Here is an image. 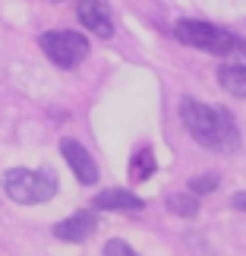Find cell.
<instances>
[{
	"instance_id": "8fae6325",
	"label": "cell",
	"mask_w": 246,
	"mask_h": 256,
	"mask_svg": "<svg viewBox=\"0 0 246 256\" xmlns=\"http://www.w3.org/2000/svg\"><path fill=\"white\" fill-rule=\"evenodd\" d=\"M167 209L174 215H183V218H196L199 215V200H196V193H174L167 196Z\"/></svg>"
},
{
	"instance_id": "5bb4252c",
	"label": "cell",
	"mask_w": 246,
	"mask_h": 256,
	"mask_svg": "<svg viewBox=\"0 0 246 256\" xmlns=\"http://www.w3.org/2000/svg\"><path fill=\"white\" fill-rule=\"evenodd\" d=\"M234 209L246 212V193H237V196H234Z\"/></svg>"
},
{
	"instance_id": "30bf717a",
	"label": "cell",
	"mask_w": 246,
	"mask_h": 256,
	"mask_svg": "<svg viewBox=\"0 0 246 256\" xmlns=\"http://www.w3.org/2000/svg\"><path fill=\"white\" fill-rule=\"evenodd\" d=\"M155 171H158L155 152L149 149V146L136 149V152H133V158H130V180H133V184H142V180H149Z\"/></svg>"
},
{
	"instance_id": "7c38bea8",
	"label": "cell",
	"mask_w": 246,
	"mask_h": 256,
	"mask_svg": "<svg viewBox=\"0 0 246 256\" xmlns=\"http://www.w3.org/2000/svg\"><path fill=\"white\" fill-rule=\"evenodd\" d=\"M218 184H221V177L218 174H199V177H193L190 180V193H196V196H209V193H215L218 190Z\"/></svg>"
},
{
	"instance_id": "3957f363",
	"label": "cell",
	"mask_w": 246,
	"mask_h": 256,
	"mask_svg": "<svg viewBox=\"0 0 246 256\" xmlns=\"http://www.w3.org/2000/svg\"><path fill=\"white\" fill-rule=\"evenodd\" d=\"M3 190L13 202L22 206H35V202H47L57 193V177L54 171H28V168H13L3 174Z\"/></svg>"
},
{
	"instance_id": "5b68a950",
	"label": "cell",
	"mask_w": 246,
	"mask_h": 256,
	"mask_svg": "<svg viewBox=\"0 0 246 256\" xmlns=\"http://www.w3.org/2000/svg\"><path fill=\"white\" fill-rule=\"evenodd\" d=\"M60 152H63L66 164H70V171L76 174V180H79V184H95V180H98V164H95L92 155L85 152L82 142L63 140V142H60Z\"/></svg>"
},
{
	"instance_id": "8992f818",
	"label": "cell",
	"mask_w": 246,
	"mask_h": 256,
	"mask_svg": "<svg viewBox=\"0 0 246 256\" xmlns=\"http://www.w3.org/2000/svg\"><path fill=\"white\" fill-rule=\"evenodd\" d=\"M76 16H79V22L88 28V32H95L98 38H111L114 35V19L107 13V6L101 0H82L79 10H76Z\"/></svg>"
},
{
	"instance_id": "ba28073f",
	"label": "cell",
	"mask_w": 246,
	"mask_h": 256,
	"mask_svg": "<svg viewBox=\"0 0 246 256\" xmlns=\"http://www.w3.org/2000/svg\"><path fill=\"white\" fill-rule=\"evenodd\" d=\"M92 231H95V215L92 212H76V215H70V218H63V222L54 224V238L73 240V244L85 240Z\"/></svg>"
},
{
	"instance_id": "52a82bcc",
	"label": "cell",
	"mask_w": 246,
	"mask_h": 256,
	"mask_svg": "<svg viewBox=\"0 0 246 256\" xmlns=\"http://www.w3.org/2000/svg\"><path fill=\"white\" fill-rule=\"evenodd\" d=\"M142 200L130 190H120V186H111V190H101L95 196V209L101 212H139L142 209Z\"/></svg>"
},
{
	"instance_id": "9c48e42d",
	"label": "cell",
	"mask_w": 246,
	"mask_h": 256,
	"mask_svg": "<svg viewBox=\"0 0 246 256\" xmlns=\"http://www.w3.org/2000/svg\"><path fill=\"white\" fill-rule=\"evenodd\" d=\"M218 86L224 92L246 98V64H224L218 66Z\"/></svg>"
},
{
	"instance_id": "7a4b0ae2",
	"label": "cell",
	"mask_w": 246,
	"mask_h": 256,
	"mask_svg": "<svg viewBox=\"0 0 246 256\" xmlns=\"http://www.w3.org/2000/svg\"><path fill=\"white\" fill-rule=\"evenodd\" d=\"M177 42L196 48V51L205 54H218V57H234V54H246V38L228 32V28H218L212 22H199V19H180L174 26Z\"/></svg>"
},
{
	"instance_id": "6da1fadb",
	"label": "cell",
	"mask_w": 246,
	"mask_h": 256,
	"mask_svg": "<svg viewBox=\"0 0 246 256\" xmlns=\"http://www.w3.org/2000/svg\"><path fill=\"white\" fill-rule=\"evenodd\" d=\"M180 120L186 133L193 136L202 149L209 152H237L240 146V130L237 120L228 108H212L196 98H183L180 102Z\"/></svg>"
},
{
	"instance_id": "277c9868",
	"label": "cell",
	"mask_w": 246,
	"mask_h": 256,
	"mask_svg": "<svg viewBox=\"0 0 246 256\" xmlns=\"http://www.w3.org/2000/svg\"><path fill=\"white\" fill-rule=\"evenodd\" d=\"M38 44H41V51L51 57L57 66H63V70H73V66H79L85 57H88V38L79 35V32H44L38 38Z\"/></svg>"
},
{
	"instance_id": "4fadbf2b",
	"label": "cell",
	"mask_w": 246,
	"mask_h": 256,
	"mask_svg": "<svg viewBox=\"0 0 246 256\" xmlns=\"http://www.w3.org/2000/svg\"><path fill=\"white\" fill-rule=\"evenodd\" d=\"M104 256H136V250H133L126 240H111V244L104 247Z\"/></svg>"
}]
</instances>
